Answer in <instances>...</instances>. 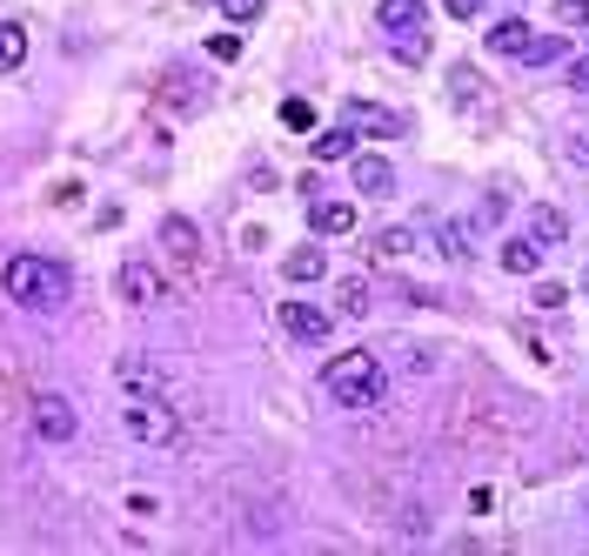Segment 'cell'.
Returning a JSON list of instances; mask_svg holds the SVG:
<instances>
[{
    "label": "cell",
    "mask_w": 589,
    "mask_h": 556,
    "mask_svg": "<svg viewBox=\"0 0 589 556\" xmlns=\"http://www.w3.org/2000/svg\"><path fill=\"white\" fill-rule=\"evenodd\" d=\"M530 423H536V410L523 403V395H510V389H462L456 403L443 410V436L456 443V449H476V456H495V449H510L516 436H530Z\"/></svg>",
    "instance_id": "obj_1"
},
{
    "label": "cell",
    "mask_w": 589,
    "mask_h": 556,
    "mask_svg": "<svg viewBox=\"0 0 589 556\" xmlns=\"http://www.w3.org/2000/svg\"><path fill=\"white\" fill-rule=\"evenodd\" d=\"M0 288H8V302H21V308H34V315H54V308L74 295V275H67V262L14 255L8 269H0Z\"/></svg>",
    "instance_id": "obj_2"
},
{
    "label": "cell",
    "mask_w": 589,
    "mask_h": 556,
    "mask_svg": "<svg viewBox=\"0 0 589 556\" xmlns=\"http://www.w3.org/2000/svg\"><path fill=\"white\" fill-rule=\"evenodd\" d=\"M321 389H328L342 410H382V395H389L382 356H375V349H349V356H335V362L321 369Z\"/></svg>",
    "instance_id": "obj_3"
},
{
    "label": "cell",
    "mask_w": 589,
    "mask_h": 556,
    "mask_svg": "<svg viewBox=\"0 0 589 556\" xmlns=\"http://www.w3.org/2000/svg\"><path fill=\"white\" fill-rule=\"evenodd\" d=\"M121 429L148 449H167V443H182V410L167 403L161 389H128V410H121Z\"/></svg>",
    "instance_id": "obj_4"
},
{
    "label": "cell",
    "mask_w": 589,
    "mask_h": 556,
    "mask_svg": "<svg viewBox=\"0 0 589 556\" xmlns=\"http://www.w3.org/2000/svg\"><path fill=\"white\" fill-rule=\"evenodd\" d=\"M161 262L175 275V288H208V249H201V228L167 215L161 221Z\"/></svg>",
    "instance_id": "obj_5"
},
{
    "label": "cell",
    "mask_w": 589,
    "mask_h": 556,
    "mask_svg": "<svg viewBox=\"0 0 589 556\" xmlns=\"http://www.w3.org/2000/svg\"><path fill=\"white\" fill-rule=\"evenodd\" d=\"M375 21L389 28L395 61H423V54H429V34H423V0H382Z\"/></svg>",
    "instance_id": "obj_6"
},
{
    "label": "cell",
    "mask_w": 589,
    "mask_h": 556,
    "mask_svg": "<svg viewBox=\"0 0 589 556\" xmlns=\"http://www.w3.org/2000/svg\"><path fill=\"white\" fill-rule=\"evenodd\" d=\"M34 429H41V443H74L80 436V416H74V403L67 395H34Z\"/></svg>",
    "instance_id": "obj_7"
},
{
    "label": "cell",
    "mask_w": 589,
    "mask_h": 556,
    "mask_svg": "<svg viewBox=\"0 0 589 556\" xmlns=\"http://www.w3.org/2000/svg\"><path fill=\"white\" fill-rule=\"evenodd\" d=\"M282 329H288L295 342H328L335 315H328V308H315V302H282Z\"/></svg>",
    "instance_id": "obj_8"
},
{
    "label": "cell",
    "mask_w": 589,
    "mask_h": 556,
    "mask_svg": "<svg viewBox=\"0 0 589 556\" xmlns=\"http://www.w3.org/2000/svg\"><path fill=\"white\" fill-rule=\"evenodd\" d=\"M530 34H536L530 21H516V14H502V21H495V28L482 34V47H489L495 61H523V47H530Z\"/></svg>",
    "instance_id": "obj_9"
},
{
    "label": "cell",
    "mask_w": 589,
    "mask_h": 556,
    "mask_svg": "<svg viewBox=\"0 0 589 556\" xmlns=\"http://www.w3.org/2000/svg\"><path fill=\"white\" fill-rule=\"evenodd\" d=\"M342 121H349L356 134H375V141H395V134H402V115H389V108H375V101H349Z\"/></svg>",
    "instance_id": "obj_10"
},
{
    "label": "cell",
    "mask_w": 589,
    "mask_h": 556,
    "mask_svg": "<svg viewBox=\"0 0 589 556\" xmlns=\"http://www.w3.org/2000/svg\"><path fill=\"white\" fill-rule=\"evenodd\" d=\"M114 288L134 302V308H154L161 302V275L148 269V262H121V275H114Z\"/></svg>",
    "instance_id": "obj_11"
},
{
    "label": "cell",
    "mask_w": 589,
    "mask_h": 556,
    "mask_svg": "<svg viewBox=\"0 0 589 556\" xmlns=\"http://www.w3.org/2000/svg\"><path fill=\"white\" fill-rule=\"evenodd\" d=\"M449 101H456L462 115H482V121H489V88H482L476 67H456V74H449Z\"/></svg>",
    "instance_id": "obj_12"
},
{
    "label": "cell",
    "mask_w": 589,
    "mask_h": 556,
    "mask_svg": "<svg viewBox=\"0 0 589 556\" xmlns=\"http://www.w3.org/2000/svg\"><path fill=\"white\" fill-rule=\"evenodd\" d=\"M308 228H315V235H349V228H356V208L335 201V195H315V201H308Z\"/></svg>",
    "instance_id": "obj_13"
},
{
    "label": "cell",
    "mask_w": 589,
    "mask_h": 556,
    "mask_svg": "<svg viewBox=\"0 0 589 556\" xmlns=\"http://www.w3.org/2000/svg\"><path fill=\"white\" fill-rule=\"evenodd\" d=\"M530 242H536V249H563V242H569V215L549 208V201H536V215H530Z\"/></svg>",
    "instance_id": "obj_14"
},
{
    "label": "cell",
    "mask_w": 589,
    "mask_h": 556,
    "mask_svg": "<svg viewBox=\"0 0 589 556\" xmlns=\"http://www.w3.org/2000/svg\"><path fill=\"white\" fill-rule=\"evenodd\" d=\"M356 188L362 195H395V162H382V154H356Z\"/></svg>",
    "instance_id": "obj_15"
},
{
    "label": "cell",
    "mask_w": 589,
    "mask_h": 556,
    "mask_svg": "<svg viewBox=\"0 0 589 556\" xmlns=\"http://www.w3.org/2000/svg\"><path fill=\"white\" fill-rule=\"evenodd\" d=\"M356 141H362V134H356L349 121H335V128H321L308 148H315V162H349V154H356Z\"/></svg>",
    "instance_id": "obj_16"
},
{
    "label": "cell",
    "mask_w": 589,
    "mask_h": 556,
    "mask_svg": "<svg viewBox=\"0 0 589 556\" xmlns=\"http://www.w3.org/2000/svg\"><path fill=\"white\" fill-rule=\"evenodd\" d=\"M28 410V375L14 369V356L0 349V416H21Z\"/></svg>",
    "instance_id": "obj_17"
},
{
    "label": "cell",
    "mask_w": 589,
    "mask_h": 556,
    "mask_svg": "<svg viewBox=\"0 0 589 556\" xmlns=\"http://www.w3.org/2000/svg\"><path fill=\"white\" fill-rule=\"evenodd\" d=\"M495 262L510 269V275H536V269H543V249L530 242V235H510V242L495 249Z\"/></svg>",
    "instance_id": "obj_18"
},
{
    "label": "cell",
    "mask_w": 589,
    "mask_h": 556,
    "mask_svg": "<svg viewBox=\"0 0 589 556\" xmlns=\"http://www.w3.org/2000/svg\"><path fill=\"white\" fill-rule=\"evenodd\" d=\"M28 61V28L21 21H0V74H14Z\"/></svg>",
    "instance_id": "obj_19"
},
{
    "label": "cell",
    "mask_w": 589,
    "mask_h": 556,
    "mask_svg": "<svg viewBox=\"0 0 589 556\" xmlns=\"http://www.w3.org/2000/svg\"><path fill=\"white\" fill-rule=\"evenodd\" d=\"M335 308H342V315H369L375 302H369V282L362 275H342V282H335Z\"/></svg>",
    "instance_id": "obj_20"
},
{
    "label": "cell",
    "mask_w": 589,
    "mask_h": 556,
    "mask_svg": "<svg viewBox=\"0 0 589 556\" xmlns=\"http://www.w3.org/2000/svg\"><path fill=\"white\" fill-rule=\"evenodd\" d=\"M408 249H415V228H382V235H375V249H369V255H375V262H402Z\"/></svg>",
    "instance_id": "obj_21"
},
{
    "label": "cell",
    "mask_w": 589,
    "mask_h": 556,
    "mask_svg": "<svg viewBox=\"0 0 589 556\" xmlns=\"http://www.w3.org/2000/svg\"><path fill=\"white\" fill-rule=\"evenodd\" d=\"M321 275H328L321 249H295V255H288V282H295V288H302V282H321Z\"/></svg>",
    "instance_id": "obj_22"
},
{
    "label": "cell",
    "mask_w": 589,
    "mask_h": 556,
    "mask_svg": "<svg viewBox=\"0 0 589 556\" xmlns=\"http://www.w3.org/2000/svg\"><path fill=\"white\" fill-rule=\"evenodd\" d=\"M114 375H121V389H161L154 362H141V356H121V362H114Z\"/></svg>",
    "instance_id": "obj_23"
},
{
    "label": "cell",
    "mask_w": 589,
    "mask_h": 556,
    "mask_svg": "<svg viewBox=\"0 0 589 556\" xmlns=\"http://www.w3.org/2000/svg\"><path fill=\"white\" fill-rule=\"evenodd\" d=\"M563 54V34H530V47H523V67H549Z\"/></svg>",
    "instance_id": "obj_24"
},
{
    "label": "cell",
    "mask_w": 589,
    "mask_h": 556,
    "mask_svg": "<svg viewBox=\"0 0 589 556\" xmlns=\"http://www.w3.org/2000/svg\"><path fill=\"white\" fill-rule=\"evenodd\" d=\"M282 121H288V128H295V134H308V128H315V108H308V101H295V95H288V101H282Z\"/></svg>",
    "instance_id": "obj_25"
},
{
    "label": "cell",
    "mask_w": 589,
    "mask_h": 556,
    "mask_svg": "<svg viewBox=\"0 0 589 556\" xmlns=\"http://www.w3.org/2000/svg\"><path fill=\"white\" fill-rule=\"evenodd\" d=\"M502 221V195H482L476 208H469V228H495Z\"/></svg>",
    "instance_id": "obj_26"
},
{
    "label": "cell",
    "mask_w": 589,
    "mask_h": 556,
    "mask_svg": "<svg viewBox=\"0 0 589 556\" xmlns=\"http://www.w3.org/2000/svg\"><path fill=\"white\" fill-rule=\"evenodd\" d=\"M556 21L563 28H589V0H556Z\"/></svg>",
    "instance_id": "obj_27"
},
{
    "label": "cell",
    "mask_w": 589,
    "mask_h": 556,
    "mask_svg": "<svg viewBox=\"0 0 589 556\" xmlns=\"http://www.w3.org/2000/svg\"><path fill=\"white\" fill-rule=\"evenodd\" d=\"M530 302H536V308H563V302H569V295H563V288H556V282H536V295H530Z\"/></svg>",
    "instance_id": "obj_28"
},
{
    "label": "cell",
    "mask_w": 589,
    "mask_h": 556,
    "mask_svg": "<svg viewBox=\"0 0 589 556\" xmlns=\"http://www.w3.org/2000/svg\"><path fill=\"white\" fill-rule=\"evenodd\" d=\"M221 8H228V21H255V14H262V0H221Z\"/></svg>",
    "instance_id": "obj_29"
},
{
    "label": "cell",
    "mask_w": 589,
    "mask_h": 556,
    "mask_svg": "<svg viewBox=\"0 0 589 556\" xmlns=\"http://www.w3.org/2000/svg\"><path fill=\"white\" fill-rule=\"evenodd\" d=\"M208 54H215V61H234V54H241V41H234V34H215V41H208Z\"/></svg>",
    "instance_id": "obj_30"
},
{
    "label": "cell",
    "mask_w": 589,
    "mask_h": 556,
    "mask_svg": "<svg viewBox=\"0 0 589 556\" xmlns=\"http://www.w3.org/2000/svg\"><path fill=\"white\" fill-rule=\"evenodd\" d=\"M569 88H576V95H589V54H582V61H569Z\"/></svg>",
    "instance_id": "obj_31"
},
{
    "label": "cell",
    "mask_w": 589,
    "mask_h": 556,
    "mask_svg": "<svg viewBox=\"0 0 589 556\" xmlns=\"http://www.w3.org/2000/svg\"><path fill=\"white\" fill-rule=\"evenodd\" d=\"M443 8H449L456 21H469V14H482V0H443Z\"/></svg>",
    "instance_id": "obj_32"
},
{
    "label": "cell",
    "mask_w": 589,
    "mask_h": 556,
    "mask_svg": "<svg viewBox=\"0 0 589 556\" xmlns=\"http://www.w3.org/2000/svg\"><path fill=\"white\" fill-rule=\"evenodd\" d=\"M569 162H582V168H589V141H569Z\"/></svg>",
    "instance_id": "obj_33"
},
{
    "label": "cell",
    "mask_w": 589,
    "mask_h": 556,
    "mask_svg": "<svg viewBox=\"0 0 589 556\" xmlns=\"http://www.w3.org/2000/svg\"><path fill=\"white\" fill-rule=\"evenodd\" d=\"M582 295H589V269H582Z\"/></svg>",
    "instance_id": "obj_34"
}]
</instances>
